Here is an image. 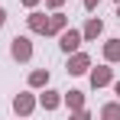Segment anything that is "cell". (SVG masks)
Segmentation results:
<instances>
[{
    "label": "cell",
    "mask_w": 120,
    "mask_h": 120,
    "mask_svg": "<svg viewBox=\"0 0 120 120\" xmlns=\"http://www.w3.org/2000/svg\"><path fill=\"white\" fill-rule=\"evenodd\" d=\"M62 104H65L68 110H81V107H84V91H78V88L62 91Z\"/></svg>",
    "instance_id": "30bf717a"
},
{
    "label": "cell",
    "mask_w": 120,
    "mask_h": 120,
    "mask_svg": "<svg viewBox=\"0 0 120 120\" xmlns=\"http://www.w3.org/2000/svg\"><path fill=\"white\" fill-rule=\"evenodd\" d=\"M36 110V94H33V88L29 91H20L16 98H13V114L16 117H29Z\"/></svg>",
    "instance_id": "5b68a950"
},
{
    "label": "cell",
    "mask_w": 120,
    "mask_h": 120,
    "mask_svg": "<svg viewBox=\"0 0 120 120\" xmlns=\"http://www.w3.org/2000/svg\"><path fill=\"white\" fill-rule=\"evenodd\" d=\"M42 3H45V10H62L68 0H42Z\"/></svg>",
    "instance_id": "5bb4252c"
},
{
    "label": "cell",
    "mask_w": 120,
    "mask_h": 120,
    "mask_svg": "<svg viewBox=\"0 0 120 120\" xmlns=\"http://www.w3.org/2000/svg\"><path fill=\"white\" fill-rule=\"evenodd\" d=\"M88 68H91V55H88V52H81V49H75V52H68V62H65V71H68L71 78H78V75H88Z\"/></svg>",
    "instance_id": "7a4b0ae2"
},
{
    "label": "cell",
    "mask_w": 120,
    "mask_h": 120,
    "mask_svg": "<svg viewBox=\"0 0 120 120\" xmlns=\"http://www.w3.org/2000/svg\"><path fill=\"white\" fill-rule=\"evenodd\" d=\"M10 59L26 65V62H33V39L29 36H13L10 39Z\"/></svg>",
    "instance_id": "6da1fadb"
},
{
    "label": "cell",
    "mask_w": 120,
    "mask_h": 120,
    "mask_svg": "<svg viewBox=\"0 0 120 120\" xmlns=\"http://www.w3.org/2000/svg\"><path fill=\"white\" fill-rule=\"evenodd\" d=\"M117 20H120V0H117Z\"/></svg>",
    "instance_id": "ffe728a7"
},
{
    "label": "cell",
    "mask_w": 120,
    "mask_h": 120,
    "mask_svg": "<svg viewBox=\"0 0 120 120\" xmlns=\"http://www.w3.org/2000/svg\"><path fill=\"white\" fill-rule=\"evenodd\" d=\"M20 3H23V7H26V10H33V7H39L42 0H20Z\"/></svg>",
    "instance_id": "e0dca14e"
},
{
    "label": "cell",
    "mask_w": 120,
    "mask_h": 120,
    "mask_svg": "<svg viewBox=\"0 0 120 120\" xmlns=\"http://www.w3.org/2000/svg\"><path fill=\"white\" fill-rule=\"evenodd\" d=\"M3 26H7V10L0 7V29H3Z\"/></svg>",
    "instance_id": "d6986e66"
},
{
    "label": "cell",
    "mask_w": 120,
    "mask_h": 120,
    "mask_svg": "<svg viewBox=\"0 0 120 120\" xmlns=\"http://www.w3.org/2000/svg\"><path fill=\"white\" fill-rule=\"evenodd\" d=\"M101 55H104V62L117 65V62H120V39H104V45H101Z\"/></svg>",
    "instance_id": "8fae6325"
},
{
    "label": "cell",
    "mask_w": 120,
    "mask_h": 120,
    "mask_svg": "<svg viewBox=\"0 0 120 120\" xmlns=\"http://www.w3.org/2000/svg\"><path fill=\"white\" fill-rule=\"evenodd\" d=\"M88 81H91V88L101 91V88H110V81H114V68H110V62H104V65H91L88 68Z\"/></svg>",
    "instance_id": "3957f363"
},
{
    "label": "cell",
    "mask_w": 120,
    "mask_h": 120,
    "mask_svg": "<svg viewBox=\"0 0 120 120\" xmlns=\"http://www.w3.org/2000/svg\"><path fill=\"white\" fill-rule=\"evenodd\" d=\"M110 88H114V98H117V101H120V81H117V78L110 81Z\"/></svg>",
    "instance_id": "ac0fdd59"
},
{
    "label": "cell",
    "mask_w": 120,
    "mask_h": 120,
    "mask_svg": "<svg viewBox=\"0 0 120 120\" xmlns=\"http://www.w3.org/2000/svg\"><path fill=\"white\" fill-rule=\"evenodd\" d=\"M36 104H39L42 110H49V114H52V110H59V107H62V91H55V88H49V84H45V88H42V94L36 98Z\"/></svg>",
    "instance_id": "52a82bcc"
},
{
    "label": "cell",
    "mask_w": 120,
    "mask_h": 120,
    "mask_svg": "<svg viewBox=\"0 0 120 120\" xmlns=\"http://www.w3.org/2000/svg\"><path fill=\"white\" fill-rule=\"evenodd\" d=\"M81 42H84V36H81V29H75V26H65L59 33V49L68 55V52H75V49H81Z\"/></svg>",
    "instance_id": "277c9868"
},
{
    "label": "cell",
    "mask_w": 120,
    "mask_h": 120,
    "mask_svg": "<svg viewBox=\"0 0 120 120\" xmlns=\"http://www.w3.org/2000/svg\"><path fill=\"white\" fill-rule=\"evenodd\" d=\"M81 3H84V10H88V13H94V10L101 7V0H81Z\"/></svg>",
    "instance_id": "2e32d148"
},
{
    "label": "cell",
    "mask_w": 120,
    "mask_h": 120,
    "mask_svg": "<svg viewBox=\"0 0 120 120\" xmlns=\"http://www.w3.org/2000/svg\"><path fill=\"white\" fill-rule=\"evenodd\" d=\"M49 81H52L49 68H33V71H29V78H26V84H29L33 91H42V88H45Z\"/></svg>",
    "instance_id": "9c48e42d"
},
{
    "label": "cell",
    "mask_w": 120,
    "mask_h": 120,
    "mask_svg": "<svg viewBox=\"0 0 120 120\" xmlns=\"http://www.w3.org/2000/svg\"><path fill=\"white\" fill-rule=\"evenodd\" d=\"M98 114H101L104 120H120V101H110V104H104Z\"/></svg>",
    "instance_id": "4fadbf2b"
},
{
    "label": "cell",
    "mask_w": 120,
    "mask_h": 120,
    "mask_svg": "<svg viewBox=\"0 0 120 120\" xmlns=\"http://www.w3.org/2000/svg\"><path fill=\"white\" fill-rule=\"evenodd\" d=\"M71 117H75V120H88V117H91V110L81 107V110H71Z\"/></svg>",
    "instance_id": "9a60e30c"
},
{
    "label": "cell",
    "mask_w": 120,
    "mask_h": 120,
    "mask_svg": "<svg viewBox=\"0 0 120 120\" xmlns=\"http://www.w3.org/2000/svg\"><path fill=\"white\" fill-rule=\"evenodd\" d=\"M65 26H68V16L62 10H49V36H59Z\"/></svg>",
    "instance_id": "7c38bea8"
},
{
    "label": "cell",
    "mask_w": 120,
    "mask_h": 120,
    "mask_svg": "<svg viewBox=\"0 0 120 120\" xmlns=\"http://www.w3.org/2000/svg\"><path fill=\"white\" fill-rule=\"evenodd\" d=\"M81 36H84V42H98L104 36V20L101 16H88V23L81 26Z\"/></svg>",
    "instance_id": "ba28073f"
},
{
    "label": "cell",
    "mask_w": 120,
    "mask_h": 120,
    "mask_svg": "<svg viewBox=\"0 0 120 120\" xmlns=\"http://www.w3.org/2000/svg\"><path fill=\"white\" fill-rule=\"evenodd\" d=\"M26 26H29V33L33 36H49V16L42 13V10H29V16H26Z\"/></svg>",
    "instance_id": "8992f818"
}]
</instances>
